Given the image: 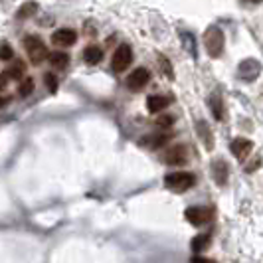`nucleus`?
Instances as JSON below:
<instances>
[{
	"instance_id": "obj_1",
	"label": "nucleus",
	"mask_w": 263,
	"mask_h": 263,
	"mask_svg": "<svg viewBox=\"0 0 263 263\" xmlns=\"http://www.w3.org/2000/svg\"><path fill=\"white\" fill-rule=\"evenodd\" d=\"M194 184H196V176L190 174V172H172V174L164 176V186L170 192H176V194H182V192L190 190Z\"/></svg>"
},
{
	"instance_id": "obj_2",
	"label": "nucleus",
	"mask_w": 263,
	"mask_h": 263,
	"mask_svg": "<svg viewBox=\"0 0 263 263\" xmlns=\"http://www.w3.org/2000/svg\"><path fill=\"white\" fill-rule=\"evenodd\" d=\"M224 32L218 28V26H210L204 34V48L208 52L210 58H220L222 52H224Z\"/></svg>"
},
{
	"instance_id": "obj_3",
	"label": "nucleus",
	"mask_w": 263,
	"mask_h": 263,
	"mask_svg": "<svg viewBox=\"0 0 263 263\" xmlns=\"http://www.w3.org/2000/svg\"><path fill=\"white\" fill-rule=\"evenodd\" d=\"M24 46H26L28 58H30V62H32L34 66H40V64L46 60L48 48H46V44H44L38 36H28V38L24 40Z\"/></svg>"
},
{
	"instance_id": "obj_4",
	"label": "nucleus",
	"mask_w": 263,
	"mask_h": 263,
	"mask_svg": "<svg viewBox=\"0 0 263 263\" xmlns=\"http://www.w3.org/2000/svg\"><path fill=\"white\" fill-rule=\"evenodd\" d=\"M131 62H133V52H131V48H129L127 44H121V46L115 50V54H113L111 67H113L115 73H123V71L131 66Z\"/></svg>"
},
{
	"instance_id": "obj_5",
	"label": "nucleus",
	"mask_w": 263,
	"mask_h": 263,
	"mask_svg": "<svg viewBox=\"0 0 263 263\" xmlns=\"http://www.w3.org/2000/svg\"><path fill=\"white\" fill-rule=\"evenodd\" d=\"M149 81H151V71L145 69V67H137L133 73H131V75L125 79V83H127V87H129L131 91H141Z\"/></svg>"
},
{
	"instance_id": "obj_6",
	"label": "nucleus",
	"mask_w": 263,
	"mask_h": 263,
	"mask_svg": "<svg viewBox=\"0 0 263 263\" xmlns=\"http://www.w3.org/2000/svg\"><path fill=\"white\" fill-rule=\"evenodd\" d=\"M184 218H186L192 226L200 228V226H204V224L210 222L212 212H210L208 208H204V206H192V208H188V210L184 212Z\"/></svg>"
},
{
	"instance_id": "obj_7",
	"label": "nucleus",
	"mask_w": 263,
	"mask_h": 263,
	"mask_svg": "<svg viewBox=\"0 0 263 263\" xmlns=\"http://www.w3.org/2000/svg\"><path fill=\"white\" fill-rule=\"evenodd\" d=\"M163 161L170 166H180L188 161V149L184 145H174L172 149H168L164 155H163Z\"/></svg>"
},
{
	"instance_id": "obj_8",
	"label": "nucleus",
	"mask_w": 263,
	"mask_h": 263,
	"mask_svg": "<svg viewBox=\"0 0 263 263\" xmlns=\"http://www.w3.org/2000/svg\"><path fill=\"white\" fill-rule=\"evenodd\" d=\"M75 40H77V34L71 28H62V30H56L52 34V44L60 46V48H69L75 44Z\"/></svg>"
},
{
	"instance_id": "obj_9",
	"label": "nucleus",
	"mask_w": 263,
	"mask_h": 263,
	"mask_svg": "<svg viewBox=\"0 0 263 263\" xmlns=\"http://www.w3.org/2000/svg\"><path fill=\"white\" fill-rule=\"evenodd\" d=\"M237 71H239V77L243 81H253L261 73V64L257 60H243L239 64V69Z\"/></svg>"
},
{
	"instance_id": "obj_10",
	"label": "nucleus",
	"mask_w": 263,
	"mask_h": 263,
	"mask_svg": "<svg viewBox=\"0 0 263 263\" xmlns=\"http://www.w3.org/2000/svg\"><path fill=\"white\" fill-rule=\"evenodd\" d=\"M230 149H231L233 157H237V161H245V159H247V155H249V153H251V149H253V143H251L249 139L237 137V139H233V141H231Z\"/></svg>"
},
{
	"instance_id": "obj_11",
	"label": "nucleus",
	"mask_w": 263,
	"mask_h": 263,
	"mask_svg": "<svg viewBox=\"0 0 263 263\" xmlns=\"http://www.w3.org/2000/svg\"><path fill=\"white\" fill-rule=\"evenodd\" d=\"M196 131H198V137L202 139V145L206 147V151H212L214 149V135H212L208 123L206 121H198L196 123Z\"/></svg>"
},
{
	"instance_id": "obj_12",
	"label": "nucleus",
	"mask_w": 263,
	"mask_h": 263,
	"mask_svg": "<svg viewBox=\"0 0 263 263\" xmlns=\"http://www.w3.org/2000/svg\"><path fill=\"white\" fill-rule=\"evenodd\" d=\"M170 97L168 95H151L149 99H147V109L151 111V113H161L163 109H166L168 105H170Z\"/></svg>"
},
{
	"instance_id": "obj_13",
	"label": "nucleus",
	"mask_w": 263,
	"mask_h": 263,
	"mask_svg": "<svg viewBox=\"0 0 263 263\" xmlns=\"http://www.w3.org/2000/svg\"><path fill=\"white\" fill-rule=\"evenodd\" d=\"M212 176H214L218 186H224L228 182V164H226V161L220 159V161L212 163Z\"/></svg>"
},
{
	"instance_id": "obj_14",
	"label": "nucleus",
	"mask_w": 263,
	"mask_h": 263,
	"mask_svg": "<svg viewBox=\"0 0 263 263\" xmlns=\"http://www.w3.org/2000/svg\"><path fill=\"white\" fill-rule=\"evenodd\" d=\"M208 105H210V109H212V115H214V119H216V121H224V117H226V111H224L222 97H220L218 93L210 95V99H208Z\"/></svg>"
},
{
	"instance_id": "obj_15",
	"label": "nucleus",
	"mask_w": 263,
	"mask_h": 263,
	"mask_svg": "<svg viewBox=\"0 0 263 263\" xmlns=\"http://www.w3.org/2000/svg\"><path fill=\"white\" fill-rule=\"evenodd\" d=\"M83 60L89 64V66H97L101 60H103V50L99 46H87L83 50Z\"/></svg>"
},
{
	"instance_id": "obj_16",
	"label": "nucleus",
	"mask_w": 263,
	"mask_h": 263,
	"mask_svg": "<svg viewBox=\"0 0 263 263\" xmlns=\"http://www.w3.org/2000/svg\"><path fill=\"white\" fill-rule=\"evenodd\" d=\"M168 141H170V133H161V135L147 137V139L143 141V145L149 147V149H161V147H164Z\"/></svg>"
},
{
	"instance_id": "obj_17",
	"label": "nucleus",
	"mask_w": 263,
	"mask_h": 263,
	"mask_svg": "<svg viewBox=\"0 0 263 263\" xmlns=\"http://www.w3.org/2000/svg\"><path fill=\"white\" fill-rule=\"evenodd\" d=\"M24 71H26V64L20 62V60H14V64L6 69V75L14 81H22L24 79Z\"/></svg>"
},
{
	"instance_id": "obj_18",
	"label": "nucleus",
	"mask_w": 263,
	"mask_h": 263,
	"mask_svg": "<svg viewBox=\"0 0 263 263\" xmlns=\"http://www.w3.org/2000/svg\"><path fill=\"white\" fill-rule=\"evenodd\" d=\"M157 64H159L161 73H163L166 79H174V69H172V64L168 62V58H166L164 54H157Z\"/></svg>"
},
{
	"instance_id": "obj_19",
	"label": "nucleus",
	"mask_w": 263,
	"mask_h": 263,
	"mask_svg": "<svg viewBox=\"0 0 263 263\" xmlns=\"http://www.w3.org/2000/svg\"><path fill=\"white\" fill-rule=\"evenodd\" d=\"M36 12H38V2H34V0H28V2H24V4L18 8L16 18H18V20H26V18L34 16Z\"/></svg>"
},
{
	"instance_id": "obj_20",
	"label": "nucleus",
	"mask_w": 263,
	"mask_h": 263,
	"mask_svg": "<svg viewBox=\"0 0 263 263\" xmlns=\"http://www.w3.org/2000/svg\"><path fill=\"white\" fill-rule=\"evenodd\" d=\"M50 64L56 69H66L67 64H69V56L64 54V52H54V54H50Z\"/></svg>"
},
{
	"instance_id": "obj_21",
	"label": "nucleus",
	"mask_w": 263,
	"mask_h": 263,
	"mask_svg": "<svg viewBox=\"0 0 263 263\" xmlns=\"http://www.w3.org/2000/svg\"><path fill=\"white\" fill-rule=\"evenodd\" d=\"M210 245V235L208 233H202V235H196L194 239H192V243H190V247H192V251H204L206 247Z\"/></svg>"
},
{
	"instance_id": "obj_22",
	"label": "nucleus",
	"mask_w": 263,
	"mask_h": 263,
	"mask_svg": "<svg viewBox=\"0 0 263 263\" xmlns=\"http://www.w3.org/2000/svg\"><path fill=\"white\" fill-rule=\"evenodd\" d=\"M157 129H161V131H168V129H172V125H174V117H170V115H163V117H159L157 119Z\"/></svg>"
},
{
	"instance_id": "obj_23",
	"label": "nucleus",
	"mask_w": 263,
	"mask_h": 263,
	"mask_svg": "<svg viewBox=\"0 0 263 263\" xmlns=\"http://www.w3.org/2000/svg\"><path fill=\"white\" fill-rule=\"evenodd\" d=\"M32 91H34V81H32V77H24V79H22V83H20L18 93H20L22 97H28Z\"/></svg>"
},
{
	"instance_id": "obj_24",
	"label": "nucleus",
	"mask_w": 263,
	"mask_h": 263,
	"mask_svg": "<svg viewBox=\"0 0 263 263\" xmlns=\"http://www.w3.org/2000/svg\"><path fill=\"white\" fill-rule=\"evenodd\" d=\"M44 83L48 85L50 93H56L58 91V77L54 73H44Z\"/></svg>"
},
{
	"instance_id": "obj_25",
	"label": "nucleus",
	"mask_w": 263,
	"mask_h": 263,
	"mask_svg": "<svg viewBox=\"0 0 263 263\" xmlns=\"http://www.w3.org/2000/svg\"><path fill=\"white\" fill-rule=\"evenodd\" d=\"M0 60H2V62L14 60V52H12V48H10L8 44H2V46H0Z\"/></svg>"
},
{
	"instance_id": "obj_26",
	"label": "nucleus",
	"mask_w": 263,
	"mask_h": 263,
	"mask_svg": "<svg viewBox=\"0 0 263 263\" xmlns=\"http://www.w3.org/2000/svg\"><path fill=\"white\" fill-rule=\"evenodd\" d=\"M182 38H184V44H186V50H190V54H192V58H196V46H194V36L188 32V34H182Z\"/></svg>"
},
{
	"instance_id": "obj_27",
	"label": "nucleus",
	"mask_w": 263,
	"mask_h": 263,
	"mask_svg": "<svg viewBox=\"0 0 263 263\" xmlns=\"http://www.w3.org/2000/svg\"><path fill=\"white\" fill-rule=\"evenodd\" d=\"M8 81H10V77L6 75V71H4V73H0V91H2V89H6Z\"/></svg>"
},
{
	"instance_id": "obj_28",
	"label": "nucleus",
	"mask_w": 263,
	"mask_h": 263,
	"mask_svg": "<svg viewBox=\"0 0 263 263\" xmlns=\"http://www.w3.org/2000/svg\"><path fill=\"white\" fill-rule=\"evenodd\" d=\"M190 263H216V261H214V259H208V257H200V255H196V257H192Z\"/></svg>"
},
{
	"instance_id": "obj_29",
	"label": "nucleus",
	"mask_w": 263,
	"mask_h": 263,
	"mask_svg": "<svg viewBox=\"0 0 263 263\" xmlns=\"http://www.w3.org/2000/svg\"><path fill=\"white\" fill-rule=\"evenodd\" d=\"M4 105H8V97H0V109H2Z\"/></svg>"
},
{
	"instance_id": "obj_30",
	"label": "nucleus",
	"mask_w": 263,
	"mask_h": 263,
	"mask_svg": "<svg viewBox=\"0 0 263 263\" xmlns=\"http://www.w3.org/2000/svg\"><path fill=\"white\" fill-rule=\"evenodd\" d=\"M245 2H251V4H259V2H263V0H245Z\"/></svg>"
}]
</instances>
